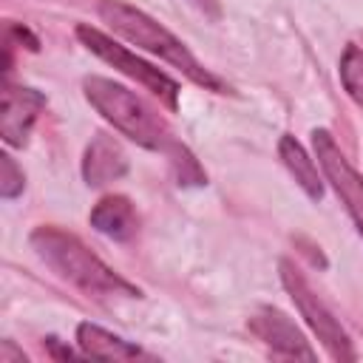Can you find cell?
Instances as JSON below:
<instances>
[{
    "mask_svg": "<svg viewBox=\"0 0 363 363\" xmlns=\"http://www.w3.org/2000/svg\"><path fill=\"white\" fill-rule=\"evenodd\" d=\"M28 244L51 272H57L62 281L82 289L85 295H94V298H113V295L139 298L142 295L139 286H133L119 272H113L77 235H71L54 224L37 227L28 235Z\"/></svg>",
    "mask_w": 363,
    "mask_h": 363,
    "instance_id": "1",
    "label": "cell"
},
{
    "mask_svg": "<svg viewBox=\"0 0 363 363\" xmlns=\"http://www.w3.org/2000/svg\"><path fill=\"white\" fill-rule=\"evenodd\" d=\"M102 23L122 40L156 54L159 60H164L167 65L179 68L190 82L201 85L204 91H213V94H230V85L224 79H218L213 71H207L196 57L193 51L173 34L167 31L162 23H156L150 14H145L142 9L125 3V0H99L96 6Z\"/></svg>",
    "mask_w": 363,
    "mask_h": 363,
    "instance_id": "2",
    "label": "cell"
},
{
    "mask_svg": "<svg viewBox=\"0 0 363 363\" xmlns=\"http://www.w3.org/2000/svg\"><path fill=\"white\" fill-rule=\"evenodd\" d=\"M82 94L105 122H111L122 136H128L139 147L164 153L176 142L167 122L125 85L94 74L82 79Z\"/></svg>",
    "mask_w": 363,
    "mask_h": 363,
    "instance_id": "3",
    "label": "cell"
},
{
    "mask_svg": "<svg viewBox=\"0 0 363 363\" xmlns=\"http://www.w3.org/2000/svg\"><path fill=\"white\" fill-rule=\"evenodd\" d=\"M278 269H281V284H284V289H286L289 298L295 301L301 318H303L306 326L315 332V337L320 340V346L326 349V354H329L332 360H340V363L357 360V352H354V346H352L346 329H343L340 320L329 312V306L312 292V286H309V281L301 275V269H298L289 258H281Z\"/></svg>",
    "mask_w": 363,
    "mask_h": 363,
    "instance_id": "4",
    "label": "cell"
},
{
    "mask_svg": "<svg viewBox=\"0 0 363 363\" xmlns=\"http://www.w3.org/2000/svg\"><path fill=\"white\" fill-rule=\"evenodd\" d=\"M77 40L91 54H96L99 60H105L108 65H113L119 74L136 79L142 88H147L153 96H159L167 111H176L179 108V82L173 77H167L164 71L153 68L150 62H145L142 57H136L133 51H128L125 45H119L113 37L102 34L99 28H94L88 23H79L77 26Z\"/></svg>",
    "mask_w": 363,
    "mask_h": 363,
    "instance_id": "5",
    "label": "cell"
},
{
    "mask_svg": "<svg viewBox=\"0 0 363 363\" xmlns=\"http://www.w3.org/2000/svg\"><path fill=\"white\" fill-rule=\"evenodd\" d=\"M312 147H315V159H318L326 182L343 201L346 213L352 216V221L363 238V176L352 167V162L343 156V150L337 147L335 136L326 128L312 130Z\"/></svg>",
    "mask_w": 363,
    "mask_h": 363,
    "instance_id": "6",
    "label": "cell"
},
{
    "mask_svg": "<svg viewBox=\"0 0 363 363\" xmlns=\"http://www.w3.org/2000/svg\"><path fill=\"white\" fill-rule=\"evenodd\" d=\"M45 108V94L28 85H11L3 79L0 94V136L9 147H26L34 122Z\"/></svg>",
    "mask_w": 363,
    "mask_h": 363,
    "instance_id": "7",
    "label": "cell"
},
{
    "mask_svg": "<svg viewBox=\"0 0 363 363\" xmlns=\"http://www.w3.org/2000/svg\"><path fill=\"white\" fill-rule=\"evenodd\" d=\"M247 326L278 357H289V360H315L318 357L315 349L309 346V340L303 337V332L292 323V318L275 306H258L250 315Z\"/></svg>",
    "mask_w": 363,
    "mask_h": 363,
    "instance_id": "8",
    "label": "cell"
},
{
    "mask_svg": "<svg viewBox=\"0 0 363 363\" xmlns=\"http://www.w3.org/2000/svg\"><path fill=\"white\" fill-rule=\"evenodd\" d=\"M128 173V156L122 150V145L108 136V133H96L82 156V179L88 187H105L116 179H122Z\"/></svg>",
    "mask_w": 363,
    "mask_h": 363,
    "instance_id": "9",
    "label": "cell"
},
{
    "mask_svg": "<svg viewBox=\"0 0 363 363\" xmlns=\"http://www.w3.org/2000/svg\"><path fill=\"white\" fill-rule=\"evenodd\" d=\"M91 227L113 241H130L139 230V218L133 210V201L128 196H105L94 204L91 216H88Z\"/></svg>",
    "mask_w": 363,
    "mask_h": 363,
    "instance_id": "10",
    "label": "cell"
},
{
    "mask_svg": "<svg viewBox=\"0 0 363 363\" xmlns=\"http://www.w3.org/2000/svg\"><path fill=\"white\" fill-rule=\"evenodd\" d=\"M77 346L85 357H96V360H136V357H150L147 352H142L136 343L91 323L82 320L77 326Z\"/></svg>",
    "mask_w": 363,
    "mask_h": 363,
    "instance_id": "11",
    "label": "cell"
},
{
    "mask_svg": "<svg viewBox=\"0 0 363 363\" xmlns=\"http://www.w3.org/2000/svg\"><path fill=\"white\" fill-rule=\"evenodd\" d=\"M278 156H281V162L286 164V170L295 176V182L301 184V190H303L309 199L318 201V199L323 196V182H320L318 164L309 159V153L303 150V145H301L295 136L284 133V136L278 139Z\"/></svg>",
    "mask_w": 363,
    "mask_h": 363,
    "instance_id": "12",
    "label": "cell"
},
{
    "mask_svg": "<svg viewBox=\"0 0 363 363\" xmlns=\"http://www.w3.org/2000/svg\"><path fill=\"white\" fill-rule=\"evenodd\" d=\"M164 156L170 162V170L176 176V184H182V187H201V184H207V173L201 170L199 159L179 139L164 150Z\"/></svg>",
    "mask_w": 363,
    "mask_h": 363,
    "instance_id": "13",
    "label": "cell"
},
{
    "mask_svg": "<svg viewBox=\"0 0 363 363\" xmlns=\"http://www.w3.org/2000/svg\"><path fill=\"white\" fill-rule=\"evenodd\" d=\"M340 82L343 91L349 94V99L363 111V48L349 43L340 54Z\"/></svg>",
    "mask_w": 363,
    "mask_h": 363,
    "instance_id": "14",
    "label": "cell"
},
{
    "mask_svg": "<svg viewBox=\"0 0 363 363\" xmlns=\"http://www.w3.org/2000/svg\"><path fill=\"white\" fill-rule=\"evenodd\" d=\"M23 187H26V173L9 153H0V196L17 199L23 193Z\"/></svg>",
    "mask_w": 363,
    "mask_h": 363,
    "instance_id": "15",
    "label": "cell"
},
{
    "mask_svg": "<svg viewBox=\"0 0 363 363\" xmlns=\"http://www.w3.org/2000/svg\"><path fill=\"white\" fill-rule=\"evenodd\" d=\"M0 363H26V354L11 340H3L0 343Z\"/></svg>",
    "mask_w": 363,
    "mask_h": 363,
    "instance_id": "16",
    "label": "cell"
},
{
    "mask_svg": "<svg viewBox=\"0 0 363 363\" xmlns=\"http://www.w3.org/2000/svg\"><path fill=\"white\" fill-rule=\"evenodd\" d=\"M45 346H48V354L57 357V360H68V357H74V352H71L68 346H62L57 337H45Z\"/></svg>",
    "mask_w": 363,
    "mask_h": 363,
    "instance_id": "17",
    "label": "cell"
}]
</instances>
